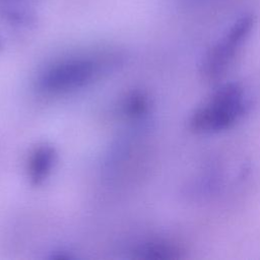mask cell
Wrapping results in <instances>:
<instances>
[{
    "mask_svg": "<svg viewBox=\"0 0 260 260\" xmlns=\"http://www.w3.org/2000/svg\"><path fill=\"white\" fill-rule=\"evenodd\" d=\"M254 26L255 17L251 14L244 15L211 46L200 64V73L204 79L216 80L226 72L248 41Z\"/></svg>",
    "mask_w": 260,
    "mask_h": 260,
    "instance_id": "7a4b0ae2",
    "label": "cell"
},
{
    "mask_svg": "<svg viewBox=\"0 0 260 260\" xmlns=\"http://www.w3.org/2000/svg\"><path fill=\"white\" fill-rule=\"evenodd\" d=\"M249 107L250 101L244 87L239 83L229 82L193 110L188 119V127L196 134L219 133L239 123Z\"/></svg>",
    "mask_w": 260,
    "mask_h": 260,
    "instance_id": "6da1fadb",
    "label": "cell"
}]
</instances>
